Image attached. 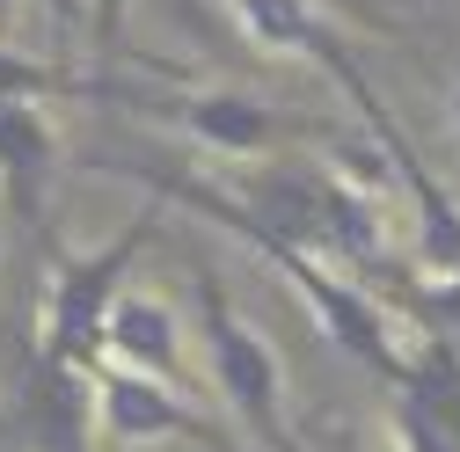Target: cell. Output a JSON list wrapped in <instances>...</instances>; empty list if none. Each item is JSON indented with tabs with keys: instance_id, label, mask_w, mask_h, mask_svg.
<instances>
[{
	"instance_id": "obj_1",
	"label": "cell",
	"mask_w": 460,
	"mask_h": 452,
	"mask_svg": "<svg viewBox=\"0 0 460 452\" xmlns=\"http://www.w3.org/2000/svg\"><path fill=\"white\" fill-rule=\"evenodd\" d=\"M110 109H146L161 125H183L198 146L226 153V161H270L293 146H336L343 125L336 117H300V109H270L256 95L234 88H154V81H110L102 95Z\"/></svg>"
},
{
	"instance_id": "obj_2",
	"label": "cell",
	"mask_w": 460,
	"mask_h": 452,
	"mask_svg": "<svg viewBox=\"0 0 460 452\" xmlns=\"http://www.w3.org/2000/svg\"><path fill=\"white\" fill-rule=\"evenodd\" d=\"M190 300H198V335H205V372L219 387L226 416H234L263 452H307L285 416V372L270 358V343L256 335V321L234 307V292L190 256Z\"/></svg>"
},
{
	"instance_id": "obj_3",
	"label": "cell",
	"mask_w": 460,
	"mask_h": 452,
	"mask_svg": "<svg viewBox=\"0 0 460 452\" xmlns=\"http://www.w3.org/2000/svg\"><path fill=\"white\" fill-rule=\"evenodd\" d=\"M154 226H161V219H154V197H146V204L125 219V234L102 241V248H88V256H74V248H59V241L44 234V248H51L44 328H37V351H44V358H59V365H74V372H95V365H102V321H110V307H118L132 263L146 256Z\"/></svg>"
},
{
	"instance_id": "obj_4",
	"label": "cell",
	"mask_w": 460,
	"mask_h": 452,
	"mask_svg": "<svg viewBox=\"0 0 460 452\" xmlns=\"http://www.w3.org/2000/svg\"><path fill=\"white\" fill-rule=\"evenodd\" d=\"M95 387V430L110 445H198V452H234L212 416H198V402H183L176 379H154V372H132V365H95L88 372Z\"/></svg>"
},
{
	"instance_id": "obj_5",
	"label": "cell",
	"mask_w": 460,
	"mask_h": 452,
	"mask_svg": "<svg viewBox=\"0 0 460 452\" xmlns=\"http://www.w3.org/2000/svg\"><path fill=\"white\" fill-rule=\"evenodd\" d=\"M226 8L242 15L249 44H263V51H307V59L343 88V102L358 109V125H373L380 109H387L380 88L366 81V66L351 59V44L329 30V15H314V0H226Z\"/></svg>"
},
{
	"instance_id": "obj_6",
	"label": "cell",
	"mask_w": 460,
	"mask_h": 452,
	"mask_svg": "<svg viewBox=\"0 0 460 452\" xmlns=\"http://www.w3.org/2000/svg\"><path fill=\"white\" fill-rule=\"evenodd\" d=\"M8 430H15L30 452H88V438H95V387H88V372L30 351V372H22V387H15Z\"/></svg>"
},
{
	"instance_id": "obj_7",
	"label": "cell",
	"mask_w": 460,
	"mask_h": 452,
	"mask_svg": "<svg viewBox=\"0 0 460 452\" xmlns=\"http://www.w3.org/2000/svg\"><path fill=\"white\" fill-rule=\"evenodd\" d=\"M59 168V132L44 102H0V204L22 234H44V197Z\"/></svg>"
},
{
	"instance_id": "obj_8",
	"label": "cell",
	"mask_w": 460,
	"mask_h": 452,
	"mask_svg": "<svg viewBox=\"0 0 460 452\" xmlns=\"http://www.w3.org/2000/svg\"><path fill=\"white\" fill-rule=\"evenodd\" d=\"M102 365H132V372H154V379H190V358H183V321L168 300L154 292H118V307H110L102 321Z\"/></svg>"
},
{
	"instance_id": "obj_9",
	"label": "cell",
	"mask_w": 460,
	"mask_h": 452,
	"mask_svg": "<svg viewBox=\"0 0 460 452\" xmlns=\"http://www.w3.org/2000/svg\"><path fill=\"white\" fill-rule=\"evenodd\" d=\"M394 394H402L394 409L424 416L460 452V343H446V335H410V358H402Z\"/></svg>"
},
{
	"instance_id": "obj_10",
	"label": "cell",
	"mask_w": 460,
	"mask_h": 452,
	"mask_svg": "<svg viewBox=\"0 0 460 452\" xmlns=\"http://www.w3.org/2000/svg\"><path fill=\"white\" fill-rule=\"evenodd\" d=\"M125 15H132V0H88L95 59H125Z\"/></svg>"
},
{
	"instance_id": "obj_11",
	"label": "cell",
	"mask_w": 460,
	"mask_h": 452,
	"mask_svg": "<svg viewBox=\"0 0 460 452\" xmlns=\"http://www.w3.org/2000/svg\"><path fill=\"white\" fill-rule=\"evenodd\" d=\"M44 15L59 22V30H81L88 22V0H44Z\"/></svg>"
},
{
	"instance_id": "obj_12",
	"label": "cell",
	"mask_w": 460,
	"mask_h": 452,
	"mask_svg": "<svg viewBox=\"0 0 460 452\" xmlns=\"http://www.w3.org/2000/svg\"><path fill=\"white\" fill-rule=\"evenodd\" d=\"M453 117H460V88H453Z\"/></svg>"
}]
</instances>
